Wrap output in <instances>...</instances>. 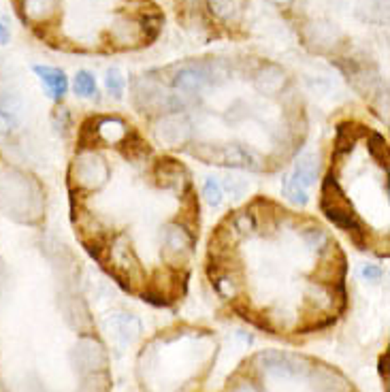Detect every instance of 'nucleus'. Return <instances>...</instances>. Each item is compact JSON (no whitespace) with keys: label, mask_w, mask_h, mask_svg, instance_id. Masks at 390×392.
Instances as JSON below:
<instances>
[{"label":"nucleus","mask_w":390,"mask_h":392,"mask_svg":"<svg viewBox=\"0 0 390 392\" xmlns=\"http://www.w3.org/2000/svg\"><path fill=\"white\" fill-rule=\"evenodd\" d=\"M196 158L205 160L207 164H220V166H239V168H250L258 170L260 168V158L239 145V143H229V145H201L192 152Z\"/></svg>","instance_id":"f257e3e1"},{"label":"nucleus","mask_w":390,"mask_h":392,"mask_svg":"<svg viewBox=\"0 0 390 392\" xmlns=\"http://www.w3.org/2000/svg\"><path fill=\"white\" fill-rule=\"evenodd\" d=\"M316 173H318V158L314 154H305L303 158H298L286 182V194L290 196L292 203L298 205L308 203L310 188L316 182Z\"/></svg>","instance_id":"f03ea898"},{"label":"nucleus","mask_w":390,"mask_h":392,"mask_svg":"<svg viewBox=\"0 0 390 392\" xmlns=\"http://www.w3.org/2000/svg\"><path fill=\"white\" fill-rule=\"evenodd\" d=\"M158 141L178 147L190 139V122L186 115H166L156 126Z\"/></svg>","instance_id":"7ed1b4c3"},{"label":"nucleus","mask_w":390,"mask_h":392,"mask_svg":"<svg viewBox=\"0 0 390 392\" xmlns=\"http://www.w3.org/2000/svg\"><path fill=\"white\" fill-rule=\"evenodd\" d=\"M288 83L286 71L277 64H265L260 68L254 77V85L260 94H267V96H275L280 94Z\"/></svg>","instance_id":"20e7f679"},{"label":"nucleus","mask_w":390,"mask_h":392,"mask_svg":"<svg viewBox=\"0 0 390 392\" xmlns=\"http://www.w3.org/2000/svg\"><path fill=\"white\" fill-rule=\"evenodd\" d=\"M209 73L205 66H196V64H186L182 68H178V73L173 75V85L182 92H198L203 85L207 83Z\"/></svg>","instance_id":"39448f33"},{"label":"nucleus","mask_w":390,"mask_h":392,"mask_svg":"<svg viewBox=\"0 0 390 392\" xmlns=\"http://www.w3.org/2000/svg\"><path fill=\"white\" fill-rule=\"evenodd\" d=\"M34 73L38 75V79L43 81V85L48 88V94L54 101H60L66 94L68 81L66 75L60 68H52V66H34Z\"/></svg>","instance_id":"423d86ee"},{"label":"nucleus","mask_w":390,"mask_h":392,"mask_svg":"<svg viewBox=\"0 0 390 392\" xmlns=\"http://www.w3.org/2000/svg\"><path fill=\"white\" fill-rule=\"evenodd\" d=\"M109 331L113 333V339L120 341V345H128V343H133L137 337H139V322L133 318V316H117L113 318L111 322H107ZM109 333V335H111Z\"/></svg>","instance_id":"0eeeda50"},{"label":"nucleus","mask_w":390,"mask_h":392,"mask_svg":"<svg viewBox=\"0 0 390 392\" xmlns=\"http://www.w3.org/2000/svg\"><path fill=\"white\" fill-rule=\"evenodd\" d=\"M190 245H192V239H190V235L182 226L171 224L166 228V233H164V247H166L168 256L184 258V256H188Z\"/></svg>","instance_id":"6e6552de"},{"label":"nucleus","mask_w":390,"mask_h":392,"mask_svg":"<svg viewBox=\"0 0 390 392\" xmlns=\"http://www.w3.org/2000/svg\"><path fill=\"white\" fill-rule=\"evenodd\" d=\"M207 5L218 20L233 22L241 15V11L245 7V0H207Z\"/></svg>","instance_id":"1a4fd4ad"},{"label":"nucleus","mask_w":390,"mask_h":392,"mask_svg":"<svg viewBox=\"0 0 390 392\" xmlns=\"http://www.w3.org/2000/svg\"><path fill=\"white\" fill-rule=\"evenodd\" d=\"M58 9V0H24V11L32 22H45Z\"/></svg>","instance_id":"9d476101"},{"label":"nucleus","mask_w":390,"mask_h":392,"mask_svg":"<svg viewBox=\"0 0 390 392\" xmlns=\"http://www.w3.org/2000/svg\"><path fill=\"white\" fill-rule=\"evenodd\" d=\"M75 92L81 94V96H94L96 94V81H94L92 73L79 71L75 75Z\"/></svg>","instance_id":"9b49d317"},{"label":"nucleus","mask_w":390,"mask_h":392,"mask_svg":"<svg viewBox=\"0 0 390 392\" xmlns=\"http://www.w3.org/2000/svg\"><path fill=\"white\" fill-rule=\"evenodd\" d=\"M180 173H182L180 164H175L173 160H160V164H158V177L160 180L164 177V182H160V184L173 186V184H175V180L180 177Z\"/></svg>","instance_id":"f8f14e48"},{"label":"nucleus","mask_w":390,"mask_h":392,"mask_svg":"<svg viewBox=\"0 0 390 392\" xmlns=\"http://www.w3.org/2000/svg\"><path fill=\"white\" fill-rule=\"evenodd\" d=\"M203 196H205V201L211 205V207H220L222 205V198H224V190H222V186L215 182L213 177H209L207 182H205V186H203Z\"/></svg>","instance_id":"ddd939ff"},{"label":"nucleus","mask_w":390,"mask_h":392,"mask_svg":"<svg viewBox=\"0 0 390 392\" xmlns=\"http://www.w3.org/2000/svg\"><path fill=\"white\" fill-rule=\"evenodd\" d=\"M369 152L371 156L386 168V162H388V145H386V139L382 135H371L369 137Z\"/></svg>","instance_id":"4468645a"},{"label":"nucleus","mask_w":390,"mask_h":392,"mask_svg":"<svg viewBox=\"0 0 390 392\" xmlns=\"http://www.w3.org/2000/svg\"><path fill=\"white\" fill-rule=\"evenodd\" d=\"M105 83H107V90H109L115 99L122 96V92H124V77H122L120 68H109V71H107Z\"/></svg>","instance_id":"2eb2a0df"},{"label":"nucleus","mask_w":390,"mask_h":392,"mask_svg":"<svg viewBox=\"0 0 390 392\" xmlns=\"http://www.w3.org/2000/svg\"><path fill=\"white\" fill-rule=\"evenodd\" d=\"M235 228H237L239 233H252V231L256 228V220H254V215H252V213H247V211L239 213V215L235 217Z\"/></svg>","instance_id":"dca6fc26"},{"label":"nucleus","mask_w":390,"mask_h":392,"mask_svg":"<svg viewBox=\"0 0 390 392\" xmlns=\"http://www.w3.org/2000/svg\"><path fill=\"white\" fill-rule=\"evenodd\" d=\"M224 186H226V190H229L233 196H237V198H239L241 194H245V192H247V188H250V186H247V182H245V180H241V177H229Z\"/></svg>","instance_id":"f3484780"},{"label":"nucleus","mask_w":390,"mask_h":392,"mask_svg":"<svg viewBox=\"0 0 390 392\" xmlns=\"http://www.w3.org/2000/svg\"><path fill=\"white\" fill-rule=\"evenodd\" d=\"M15 126H17V119L11 113L0 109V135H9Z\"/></svg>","instance_id":"a211bd4d"},{"label":"nucleus","mask_w":390,"mask_h":392,"mask_svg":"<svg viewBox=\"0 0 390 392\" xmlns=\"http://www.w3.org/2000/svg\"><path fill=\"white\" fill-rule=\"evenodd\" d=\"M361 275H363L367 282H377V280L382 277V271H380V267H375V265H365V267L361 269Z\"/></svg>","instance_id":"6ab92c4d"},{"label":"nucleus","mask_w":390,"mask_h":392,"mask_svg":"<svg viewBox=\"0 0 390 392\" xmlns=\"http://www.w3.org/2000/svg\"><path fill=\"white\" fill-rule=\"evenodd\" d=\"M215 288H218L222 294H226V296H231L233 294V280H229V277H220L218 282H215Z\"/></svg>","instance_id":"aec40b11"},{"label":"nucleus","mask_w":390,"mask_h":392,"mask_svg":"<svg viewBox=\"0 0 390 392\" xmlns=\"http://www.w3.org/2000/svg\"><path fill=\"white\" fill-rule=\"evenodd\" d=\"M5 43H9V30L7 26L0 24V45H5Z\"/></svg>","instance_id":"412c9836"},{"label":"nucleus","mask_w":390,"mask_h":392,"mask_svg":"<svg viewBox=\"0 0 390 392\" xmlns=\"http://www.w3.org/2000/svg\"><path fill=\"white\" fill-rule=\"evenodd\" d=\"M380 373H382L384 377H388V356H386V354H384L382 361H380Z\"/></svg>","instance_id":"4be33fe9"},{"label":"nucleus","mask_w":390,"mask_h":392,"mask_svg":"<svg viewBox=\"0 0 390 392\" xmlns=\"http://www.w3.org/2000/svg\"><path fill=\"white\" fill-rule=\"evenodd\" d=\"M267 3H271V5H275V7H288L292 0H267Z\"/></svg>","instance_id":"5701e85b"},{"label":"nucleus","mask_w":390,"mask_h":392,"mask_svg":"<svg viewBox=\"0 0 390 392\" xmlns=\"http://www.w3.org/2000/svg\"><path fill=\"white\" fill-rule=\"evenodd\" d=\"M241 392H254V390H252L250 386H243V388H241Z\"/></svg>","instance_id":"b1692460"}]
</instances>
